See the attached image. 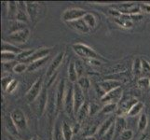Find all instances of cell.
<instances>
[{
    "label": "cell",
    "instance_id": "obj_37",
    "mask_svg": "<svg viewBox=\"0 0 150 140\" xmlns=\"http://www.w3.org/2000/svg\"><path fill=\"white\" fill-rule=\"evenodd\" d=\"M14 79H12V77L11 76H3L2 77V79H1V83H2V90L4 92H6L7 91V88L8 86L9 85V83L13 80Z\"/></svg>",
    "mask_w": 150,
    "mask_h": 140
},
{
    "label": "cell",
    "instance_id": "obj_46",
    "mask_svg": "<svg viewBox=\"0 0 150 140\" xmlns=\"http://www.w3.org/2000/svg\"><path fill=\"white\" fill-rule=\"evenodd\" d=\"M30 140H39V138H38V136H34L32 138H31Z\"/></svg>",
    "mask_w": 150,
    "mask_h": 140
},
{
    "label": "cell",
    "instance_id": "obj_36",
    "mask_svg": "<svg viewBox=\"0 0 150 140\" xmlns=\"http://www.w3.org/2000/svg\"><path fill=\"white\" fill-rule=\"evenodd\" d=\"M53 140H64L63 132H62V126H60L59 124H56V126L54 128Z\"/></svg>",
    "mask_w": 150,
    "mask_h": 140
},
{
    "label": "cell",
    "instance_id": "obj_30",
    "mask_svg": "<svg viewBox=\"0 0 150 140\" xmlns=\"http://www.w3.org/2000/svg\"><path fill=\"white\" fill-rule=\"evenodd\" d=\"M17 59V55L15 53H8V51H1V61L2 63H10Z\"/></svg>",
    "mask_w": 150,
    "mask_h": 140
},
{
    "label": "cell",
    "instance_id": "obj_39",
    "mask_svg": "<svg viewBox=\"0 0 150 140\" xmlns=\"http://www.w3.org/2000/svg\"><path fill=\"white\" fill-rule=\"evenodd\" d=\"M133 133L132 130H125L120 134L118 140H131L132 138Z\"/></svg>",
    "mask_w": 150,
    "mask_h": 140
},
{
    "label": "cell",
    "instance_id": "obj_25",
    "mask_svg": "<svg viewBox=\"0 0 150 140\" xmlns=\"http://www.w3.org/2000/svg\"><path fill=\"white\" fill-rule=\"evenodd\" d=\"M48 60H49V57H46V58H43V59L38 60V61H35V62H33L32 64L28 65L27 71L28 72H34L35 70L41 68V67H42L46 63H47Z\"/></svg>",
    "mask_w": 150,
    "mask_h": 140
},
{
    "label": "cell",
    "instance_id": "obj_15",
    "mask_svg": "<svg viewBox=\"0 0 150 140\" xmlns=\"http://www.w3.org/2000/svg\"><path fill=\"white\" fill-rule=\"evenodd\" d=\"M68 24L71 28H73L74 30H76V32H79V34H88L91 31L90 27L87 25V23H85L83 18L77 20V21H75V22L68 23Z\"/></svg>",
    "mask_w": 150,
    "mask_h": 140
},
{
    "label": "cell",
    "instance_id": "obj_43",
    "mask_svg": "<svg viewBox=\"0 0 150 140\" xmlns=\"http://www.w3.org/2000/svg\"><path fill=\"white\" fill-rule=\"evenodd\" d=\"M140 9H141V11H143V12L150 13V4H148V3L140 4Z\"/></svg>",
    "mask_w": 150,
    "mask_h": 140
},
{
    "label": "cell",
    "instance_id": "obj_19",
    "mask_svg": "<svg viewBox=\"0 0 150 140\" xmlns=\"http://www.w3.org/2000/svg\"><path fill=\"white\" fill-rule=\"evenodd\" d=\"M47 100H48L47 89L44 88L39 95V101H38V111H39L40 115H42L45 111L46 106H47Z\"/></svg>",
    "mask_w": 150,
    "mask_h": 140
},
{
    "label": "cell",
    "instance_id": "obj_40",
    "mask_svg": "<svg viewBox=\"0 0 150 140\" xmlns=\"http://www.w3.org/2000/svg\"><path fill=\"white\" fill-rule=\"evenodd\" d=\"M142 63V74L150 73V63L146 59H141Z\"/></svg>",
    "mask_w": 150,
    "mask_h": 140
},
{
    "label": "cell",
    "instance_id": "obj_35",
    "mask_svg": "<svg viewBox=\"0 0 150 140\" xmlns=\"http://www.w3.org/2000/svg\"><path fill=\"white\" fill-rule=\"evenodd\" d=\"M28 69V65L27 64H24V63H19L16 64L15 66L13 67V71L15 72L16 74H22L23 73L24 71H27Z\"/></svg>",
    "mask_w": 150,
    "mask_h": 140
},
{
    "label": "cell",
    "instance_id": "obj_17",
    "mask_svg": "<svg viewBox=\"0 0 150 140\" xmlns=\"http://www.w3.org/2000/svg\"><path fill=\"white\" fill-rule=\"evenodd\" d=\"M138 101L136 99H134V98H131L130 100H127L124 103H122V105L120 106V108H117V117H122L124 114H127L129 111L131 110V108L135 105Z\"/></svg>",
    "mask_w": 150,
    "mask_h": 140
},
{
    "label": "cell",
    "instance_id": "obj_31",
    "mask_svg": "<svg viewBox=\"0 0 150 140\" xmlns=\"http://www.w3.org/2000/svg\"><path fill=\"white\" fill-rule=\"evenodd\" d=\"M132 73L134 76H139L142 74V63L141 58H136L133 61L132 65Z\"/></svg>",
    "mask_w": 150,
    "mask_h": 140
},
{
    "label": "cell",
    "instance_id": "obj_32",
    "mask_svg": "<svg viewBox=\"0 0 150 140\" xmlns=\"http://www.w3.org/2000/svg\"><path fill=\"white\" fill-rule=\"evenodd\" d=\"M147 123H148L147 116L146 114H142L138 121V130L140 132H144L147 127Z\"/></svg>",
    "mask_w": 150,
    "mask_h": 140
},
{
    "label": "cell",
    "instance_id": "obj_20",
    "mask_svg": "<svg viewBox=\"0 0 150 140\" xmlns=\"http://www.w3.org/2000/svg\"><path fill=\"white\" fill-rule=\"evenodd\" d=\"M1 51H8V53H15L16 55L20 54L22 53V50H20L17 46H15L14 44L8 42L6 40L2 41V50Z\"/></svg>",
    "mask_w": 150,
    "mask_h": 140
},
{
    "label": "cell",
    "instance_id": "obj_12",
    "mask_svg": "<svg viewBox=\"0 0 150 140\" xmlns=\"http://www.w3.org/2000/svg\"><path fill=\"white\" fill-rule=\"evenodd\" d=\"M120 86H121V82L116 80H107L99 83V87L103 92V95L107 92L117 89V88H120Z\"/></svg>",
    "mask_w": 150,
    "mask_h": 140
},
{
    "label": "cell",
    "instance_id": "obj_22",
    "mask_svg": "<svg viewBox=\"0 0 150 140\" xmlns=\"http://www.w3.org/2000/svg\"><path fill=\"white\" fill-rule=\"evenodd\" d=\"M68 79H69V81L72 84L77 82V80H79V75H77L76 69L75 62H71L69 66H68Z\"/></svg>",
    "mask_w": 150,
    "mask_h": 140
},
{
    "label": "cell",
    "instance_id": "obj_16",
    "mask_svg": "<svg viewBox=\"0 0 150 140\" xmlns=\"http://www.w3.org/2000/svg\"><path fill=\"white\" fill-rule=\"evenodd\" d=\"M3 122H4L5 128H6V130L10 134V136H18V134H19L18 131L19 130H18V128L16 127V125L14 124L13 121L11 120V117H10V115L5 116L4 119H3Z\"/></svg>",
    "mask_w": 150,
    "mask_h": 140
},
{
    "label": "cell",
    "instance_id": "obj_10",
    "mask_svg": "<svg viewBox=\"0 0 150 140\" xmlns=\"http://www.w3.org/2000/svg\"><path fill=\"white\" fill-rule=\"evenodd\" d=\"M64 58V51H60V53L55 56V58L52 60L51 64L50 65L49 68L47 70V77H51L53 75L56 74V71L58 70V68L61 66V65L63 64V61Z\"/></svg>",
    "mask_w": 150,
    "mask_h": 140
},
{
    "label": "cell",
    "instance_id": "obj_2",
    "mask_svg": "<svg viewBox=\"0 0 150 140\" xmlns=\"http://www.w3.org/2000/svg\"><path fill=\"white\" fill-rule=\"evenodd\" d=\"M87 14V11L83 9L80 8H70L65 9L63 15H62V20L65 23L75 22L79 19H82Z\"/></svg>",
    "mask_w": 150,
    "mask_h": 140
},
{
    "label": "cell",
    "instance_id": "obj_5",
    "mask_svg": "<svg viewBox=\"0 0 150 140\" xmlns=\"http://www.w3.org/2000/svg\"><path fill=\"white\" fill-rule=\"evenodd\" d=\"M29 37H30V30L26 27L9 34V36L8 37V40H9L10 43L12 42L15 44H23L28 40Z\"/></svg>",
    "mask_w": 150,
    "mask_h": 140
},
{
    "label": "cell",
    "instance_id": "obj_45",
    "mask_svg": "<svg viewBox=\"0 0 150 140\" xmlns=\"http://www.w3.org/2000/svg\"><path fill=\"white\" fill-rule=\"evenodd\" d=\"M84 140H95V138H94L93 136H88V137H86Z\"/></svg>",
    "mask_w": 150,
    "mask_h": 140
},
{
    "label": "cell",
    "instance_id": "obj_47",
    "mask_svg": "<svg viewBox=\"0 0 150 140\" xmlns=\"http://www.w3.org/2000/svg\"><path fill=\"white\" fill-rule=\"evenodd\" d=\"M143 140H149L148 138H144V139H143Z\"/></svg>",
    "mask_w": 150,
    "mask_h": 140
},
{
    "label": "cell",
    "instance_id": "obj_33",
    "mask_svg": "<svg viewBox=\"0 0 150 140\" xmlns=\"http://www.w3.org/2000/svg\"><path fill=\"white\" fill-rule=\"evenodd\" d=\"M137 85L139 86V88H141V89L146 90L150 87V79L146 77H140V79L137 80Z\"/></svg>",
    "mask_w": 150,
    "mask_h": 140
},
{
    "label": "cell",
    "instance_id": "obj_38",
    "mask_svg": "<svg viewBox=\"0 0 150 140\" xmlns=\"http://www.w3.org/2000/svg\"><path fill=\"white\" fill-rule=\"evenodd\" d=\"M117 104H105V106L102 108V113H105V114L112 113L117 109Z\"/></svg>",
    "mask_w": 150,
    "mask_h": 140
},
{
    "label": "cell",
    "instance_id": "obj_34",
    "mask_svg": "<svg viewBox=\"0 0 150 140\" xmlns=\"http://www.w3.org/2000/svg\"><path fill=\"white\" fill-rule=\"evenodd\" d=\"M34 53H35L34 50H24L20 54L17 55V60L24 62L25 60H27Z\"/></svg>",
    "mask_w": 150,
    "mask_h": 140
},
{
    "label": "cell",
    "instance_id": "obj_24",
    "mask_svg": "<svg viewBox=\"0 0 150 140\" xmlns=\"http://www.w3.org/2000/svg\"><path fill=\"white\" fill-rule=\"evenodd\" d=\"M62 132H63V136L64 140H71L72 136L74 134L73 128H72L68 123L64 122L63 125H62Z\"/></svg>",
    "mask_w": 150,
    "mask_h": 140
},
{
    "label": "cell",
    "instance_id": "obj_23",
    "mask_svg": "<svg viewBox=\"0 0 150 140\" xmlns=\"http://www.w3.org/2000/svg\"><path fill=\"white\" fill-rule=\"evenodd\" d=\"M125 127H126V122L124 120V118L117 117L115 122V136H120V134L125 131Z\"/></svg>",
    "mask_w": 150,
    "mask_h": 140
},
{
    "label": "cell",
    "instance_id": "obj_28",
    "mask_svg": "<svg viewBox=\"0 0 150 140\" xmlns=\"http://www.w3.org/2000/svg\"><path fill=\"white\" fill-rule=\"evenodd\" d=\"M76 84H79V87L82 89V91L84 92V93H86L88 92V90H89V88H90L91 82H90V80L88 79V77H81L79 79V80H77Z\"/></svg>",
    "mask_w": 150,
    "mask_h": 140
},
{
    "label": "cell",
    "instance_id": "obj_18",
    "mask_svg": "<svg viewBox=\"0 0 150 140\" xmlns=\"http://www.w3.org/2000/svg\"><path fill=\"white\" fill-rule=\"evenodd\" d=\"M115 122H116V118L115 117L108 118L107 120L103 122V123L101 125V127L99 128V130H98L97 134L99 136H105V134L108 133V131L111 129V127L114 125V124H115Z\"/></svg>",
    "mask_w": 150,
    "mask_h": 140
},
{
    "label": "cell",
    "instance_id": "obj_42",
    "mask_svg": "<svg viewBox=\"0 0 150 140\" xmlns=\"http://www.w3.org/2000/svg\"><path fill=\"white\" fill-rule=\"evenodd\" d=\"M18 85H19V81L16 80H13L9 83V85L8 86L6 92H8V93H12L15 90L17 89Z\"/></svg>",
    "mask_w": 150,
    "mask_h": 140
},
{
    "label": "cell",
    "instance_id": "obj_14",
    "mask_svg": "<svg viewBox=\"0 0 150 140\" xmlns=\"http://www.w3.org/2000/svg\"><path fill=\"white\" fill-rule=\"evenodd\" d=\"M26 10L27 14L29 16V19L32 22H35L38 18L39 15V5L37 2H31L27 1L26 2Z\"/></svg>",
    "mask_w": 150,
    "mask_h": 140
},
{
    "label": "cell",
    "instance_id": "obj_41",
    "mask_svg": "<svg viewBox=\"0 0 150 140\" xmlns=\"http://www.w3.org/2000/svg\"><path fill=\"white\" fill-rule=\"evenodd\" d=\"M75 65H76V72H77V75H79V77H82L83 75V72H84V66H83V64H82V62L77 60L75 62Z\"/></svg>",
    "mask_w": 150,
    "mask_h": 140
},
{
    "label": "cell",
    "instance_id": "obj_21",
    "mask_svg": "<svg viewBox=\"0 0 150 140\" xmlns=\"http://www.w3.org/2000/svg\"><path fill=\"white\" fill-rule=\"evenodd\" d=\"M18 13V2L9 1L8 2V16L11 21L16 20Z\"/></svg>",
    "mask_w": 150,
    "mask_h": 140
},
{
    "label": "cell",
    "instance_id": "obj_8",
    "mask_svg": "<svg viewBox=\"0 0 150 140\" xmlns=\"http://www.w3.org/2000/svg\"><path fill=\"white\" fill-rule=\"evenodd\" d=\"M122 92L123 91L121 89V87L117 88V89L105 93V95H103L101 97V101L105 104H117V102L121 99Z\"/></svg>",
    "mask_w": 150,
    "mask_h": 140
},
{
    "label": "cell",
    "instance_id": "obj_7",
    "mask_svg": "<svg viewBox=\"0 0 150 140\" xmlns=\"http://www.w3.org/2000/svg\"><path fill=\"white\" fill-rule=\"evenodd\" d=\"M64 108L68 115H71L74 112V85H70L67 88L64 97Z\"/></svg>",
    "mask_w": 150,
    "mask_h": 140
},
{
    "label": "cell",
    "instance_id": "obj_27",
    "mask_svg": "<svg viewBox=\"0 0 150 140\" xmlns=\"http://www.w3.org/2000/svg\"><path fill=\"white\" fill-rule=\"evenodd\" d=\"M90 113V107H89V105H88V103H85L82 107L79 109V111L77 112V120H79V122H83L84 119L88 116V114Z\"/></svg>",
    "mask_w": 150,
    "mask_h": 140
},
{
    "label": "cell",
    "instance_id": "obj_1",
    "mask_svg": "<svg viewBox=\"0 0 150 140\" xmlns=\"http://www.w3.org/2000/svg\"><path fill=\"white\" fill-rule=\"evenodd\" d=\"M72 49H73L74 53L79 56L80 58H83L85 60H91V59H103V57L98 54L96 51L89 47L86 44L83 43H76L72 45Z\"/></svg>",
    "mask_w": 150,
    "mask_h": 140
},
{
    "label": "cell",
    "instance_id": "obj_13",
    "mask_svg": "<svg viewBox=\"0 0 150 140\" xmlns=\"http://www.w3.org/2000/svg\"><path fill=\"white\" fill-rule=\"evenodd\" d=\"M29 16L27 14V10H26V2H23V1H19L18 2V13L16 16V20L18 22H21L23 23H26L29 21Z\"/></svg>",
    "mask_w": 150,
    "mask_h": 140
},
{
    "label": "cell",
    "instance_id": "obj_26",
    "mask_svg": "<svg viewBox=\"0 0 150 140\" xmlns=\"http://www.w3.org/2000/svg\"><path fill=\"white\" fill-rule=\"evenodd\" d=\"M83 20L85 21V23H87L88 26L90 27V29H93L96 24H97V20H96V17L94 16L92 13H90V12H87V14L83 17Z\"/></svg>",
    "mask_w": 150,
    "mask_h": 140
},
{
    "label": "cell",
    "instance_id": "obj_9",
    "mask_svg": "<svg viewBox=\"0 0 150 140\" xmlns=\"http://www.w3.org/2000/svg\"><path fill=\"white\" fill-rule=\"evenodd\" d=\"M65 82L64 80H61L60 83L57 88V92H56V111L59 112L62 107H64V97H65Z\"/></svg>",
    "mask_w": 150,
    "mask_h": 140
},
{
    "label": "cell",
    "instance_id": "obj_6",
    "mask_svg": "<svg viewBox=\"0 0 150 140\" xmlns=\"http://www.w3.org/2000/svg\"><path fill=\"white\" fill-rule=\"evenodd\" d=\"M84 92L79 87V84L74 85V112L77 114L82 106L86 103L85 102V96Z\"/></svg>",
    "mask_w": 150,
    "mask_h": 140
},
{
    "label": "cell",
    "instance_id": "obj_44",
    "mask_svg": "<svg viewBox=\"0 0 150 140\" xmlns=\"http://www.w3.org/2000/svg\"><path fill=\"white\" fill-rule=\"evenodd\" d=\"M8 140H19V139L13 136H8Z\"/></svg>",
    "mask_w": 150,
    "mask_h": 140
},
{
    "label": "cell",
    "instance_id": "obj_4",
    "mask_svg": "<svg viewBox=\"0 0 150 140\" xmlns=\"http://www.w3.org/2000/svg\"><path fill=\"white\" fill-rule=\"evenodd\" d=\"M42 86H43V77H39L38 80H37L34 82V84L29 89V91L26 92V95H25L26 100L29 103L34 102L37 98L39 97L41 92L43 90Z\"/></svg>",
    "mask_w": 150,
    "mask_h": 140
},
{
    "label": "cell",
    "instance_id": "obj_11",
    "mask_svg": "<svg viewBox=\"0 0 150 140\" xmlns=\"http://www.w3.org/2000/svg\"><path fill=\"white\" fill-rule=\"evenodd\" d=\"M50 51H51L50 48H42V49L37 50H35V53L31 55L27 60H25L23 63L30 65V64H32L33 62L46 58V57H49Z\"/></svg>",
    "mask_w": 150,
    "mask_h": 140
},
{
    "label": "cell",
    "instance_id": "obj_29",
    "mask_svg": "<svg viewBox=\"0 0 150 140\" xmlns=\"http://www.w3.org/2000/svg\"><path fill=\"white\" fill-rule=\"evenodd\" d=\"M144 107V104H143L142 102H137V103L135 104V105H134V106L131 108V110L129 111L128 116H130V117H134V116L138 115V114L143 110Z\"/></svg>",
    "mask_w": 150,
    "mask_h": 140
},
{
    "label": "cell",
    "instance_id": "obj_3",
    "mask_svg": "<svg viewBox=\"0 0 150 140\" xmlns=\"http://www.w3.org/2000/svg\"><path fill=\"white\" fill-rule=\"evenodd\" d=\"M10 117H11V120L13 121L14 124L16 125L18 128V130L20 131H24L26 130L27 128V119L25 116L24 112L20 109V108H15L10 113Z\"/></svg>",
    "mask_w": 150,
    "mask_h": 140
}]
</instances>
